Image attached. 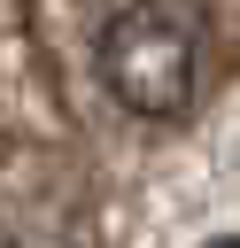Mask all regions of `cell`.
<instances>
[{"label": "cell", "instance_id": "cell-1", "mask_svg": "<svg viewBox=\"0 0 240 248\" xmlns=\"http://www.w3.org/2000/svg\"><path fill=\"white\" fill-rule=\"evenodd\" d=\"M93 70L108 85L116 108L147 116V124H170L194 108V85H201V31L186 8L170 0H124L101 31H93Z\"/></svg>", "mask_w": 240, "mask_h": 248}]
</instances>
